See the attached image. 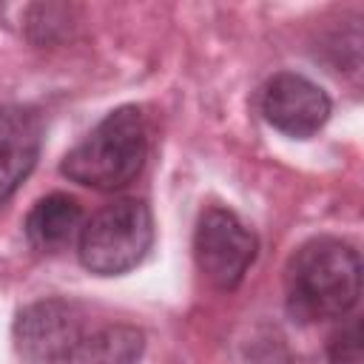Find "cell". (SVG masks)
<instances>
[{
    "mask_svg": "<svg viewBox=\"0 0 364 364\" xmlns=\"http://www.w3.org/2000/svg\"><path fill=\"white\" fill-rule=\"evenodd\" d=\"M361 296V256L336 236L304 242L284 270V304L296 321H330L353 313Z\"/></svg>",
    "mask_w": 364,
    "mask_h": 364,
    "instance_id": "1",
    "label": "cell"
},
{
    "mask_svg": "<svg viewBox=\"0 0 364 364\" xmlns=\"http://www.w3.org/2000/svg\"><path fill=\"white\" fill-rule=\"evenodd\" d=\"M148 159V122L142 108L119 105L60 162L63 176L94 191H119L134 182Z\"/></svg>",
    "mask_w": 364,
    "mask_h": 364,
    "instance_id": "2",
    "label": "cell"
},
{
    "mask_svg": "<svg viewBox=\"0 0 364 364\" xmlns=\"http://www.w3.org/2000/svg\"><path fill=\"white\" fill-rule=\"evenodd\" d=\"M154 245V216L139 199H114L82 222L77 256L94 276H122L134 270Z\"/></svg>",
    "mask_w": 364,
    "mask_h": 364,
    "instance_id": "3",
    "label": "cell"
},
{
    "mask_svg": "<svg viewBox=\"0 0 364 364\" xmlns=\"http://www.w3.org/2000/svg\"><path fill=\"white\" fill-rule=\"evenodd\" d=\"M259 250L256 233L228 208L202 210L193 230V259L199 273L219 290H236Z\"/></svg>",
    "mask_w": 364,
    "mask_h": 364,
    "instance_id": "4",
    "label": "cell"
},
{
    "mask_svg": "<svg viewBox=\"0 0 364 364\" xmlns=\"http://www.w3.org/2000/svg\"><path fill=\"white\" fill-rule=\"evenodd\" d=\"M82 333V310L57 296L26 304L11 327L14 347L28 364H65Z\"/></svg>",
    "mask_w": 364,
    "mask_h": 364,
    "instance_id": "5",
    "label": "cell"
},
{
    "mask_svg": "<svg viewBox=\"0 0 364 364\" xmlns=\"http://www.w3.org/2000/svg\"><path fill=\"white\" fill-rule=\"evenodd\" d=\"M259 108H262V117L284 136L307 139L324 128V122L330 119L333 102L327 91L313 80H307L304 74L279 71L264 82Z\"/></svg>",
    "mask_w": 364,
    "mask_h": 364,
    "instance_id": "6",
    "label": "cell"
},
{
    "mask_svg": "<svg viewBox=\"0 0 364 364\" xmlns=\"http://www.w3.org/2000/svg\"><path fill=\"white\" fill-rule=\"evenodd\" d=\"M43 117L31 105H0V208L17 193L37 165Z\"/></svg>",
    "mask_w": 364,
    "mask_h": 364,
    "instance_id": "7",
    "label": "cell"
},
{
    "mask_svg": "<svg viewBox=\"0 0 364 364\" xmlns=\"http://www.w3.org/2000/svg\"><path fill=\"white\" fill-rule=\"evenodd\" d=\"M82 205L68 193H48L26 216V239L40 253L65 250L82 230Z\"/></svg>",
    "mask_w": 364,
    "mask_h": 364,
    "instance_id": "8",
    "label": "cell"
},
{
    "mask_svg": "<svg viewBox=\"0 0 364 364\" xmlns=\"http://www.w3.org/2000/svg\"><path fill=\"white\" fill-rule=\"evenodd\" d=\"M145 353V333L134 324H100L85 330L65 364H136Z\"/></svg>",
    "mask_w": 364,
    "mask_h": 364,
    "instance_id": "9",
    "label": "cell"
},
{
    "mask_svg": "<svg viewBox=\"0 0 364 364\" xmlns=\"http://www.w3.org/2000/svg\"><path fill=\"white\" fill-rule=\"evenodd\" d=\"M327 364H361V321L347 316V321L327 341Z\"/></svg>",
    "mask_w": 364,
    "mask_h": 364,
    "instance_id": "10",
    "label": "cell"
}]
</instances>
